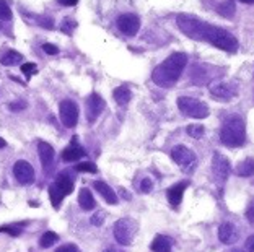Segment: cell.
Returning <instances> with one entry per match:
<instances>
[{"mask_svg":"<svg viewBox=\"0 0 254 252\" xmlns=\"http://www.w3.org/2000/svg\"><path fill=\"white\" fill-rule=\"evenodd\" d=\"M178 28L190 39H197V41H207L213 44L215 48L225 50V52H236L238 50V41L232 33L217 28L209 23L195 18L192 15L183 13L176 18Z\"/></svg>","mask_w":254,"mask_h":252,"instance_id":"6da1fadb","label":"cell"},{"mask_svg":"<svg viewBox=\"0 0 254 252\" xmlns=\"http://www.w3.org/2000/svg\"><path fill=\"white\" fill-rule=\"evenodd\" d=\"M186 64H188V55L184 52L171 54L152 72L153 83L161 88H170L173 85H176Z\"/></svg>","mask_w":254,"mask_h":252,"instance_id":"7a4b0ae2","label":"cell"},{"mask_svg":"<svg viewBox=\"0 0 254 252\" xmlns=\"http://www.w3.org/2000/svg\"><path fill=\"white\" fill-rule=\"evenodd\" d=\"M220 140L225 147L230 148H238L246 142V127L243 119L238 116H233L223 124L220 130Z\"/></svg>","mask_w":254,"mask_h":252,"instance_id":"3957f363","label":"cell"},{"mask_svg":"<svg viewBox=\"0 0 254 252\" xmlns=\"http://www.w3.org/2000/svg\"><path fill=\"white\" fill-rule=\"evenodd\" d=\"M73 191V181L67 173H61L56 177L54 184L49 187V199L54 208H59L64 197H67L68 194Z\"/></svg>","mask_w":254,"mask_h":252,"instance_id":"277c9868","label":"cell"},{"mask_svg":"<svg viewBox=\"0 0 254 252\" xmlns=\"http://www.w3.org/2000/svg\"><path fill=\"white\" fill-rule=\"evenodd\" d=\"M137 231L138 223L132 218H121L114 223V239L123 246H129L134 243Z\"/></svg>","mask_w":254,"mask_h":252,"instance_id":"5b68a950","label":"cell"},{"mask_svg":"<svg viewBox=\"0 0 254 252\" xmlns=\"http://www.w3.org/2000/svg\"><path fill=\"white\" fill-rule=\"evenodd\" d=\"M178 107H180V111L188 117L205 119L209 116V106L195 98H189V96H181V98H178Z\"/></svg>","mask_w":254,"mask_h":252,"instance_id":"8992f818","label":"cell"},{"mask_svg":"<svg viewBox=\"0 0 254 252\" xmlns=\"http://www.w3.org/2000/svg\"><path fill=\"white\" fill-rule=\"evenodd\" d=\"M171 158L186 174H192L195 166H197V158H195V154L188 147L183 145L175 147L171 150Z\"/></svg>","mask_w":254,"mask_h":252,"instance_id":"52a82bcc","label":"cell"},{"mask_svg":"<svg viewBox=\"0 0 254 252\" xmlns=\"http://www.w3.org/2000/svg\"><path fill=\"white\" fill-rule=\"evenodd\" d=\"M230 161L220 153H213V159H212V176L215 179L217 184H223L225 181L228 179L230 176Z\"/></svg>","mask_w":254,"mask_h":252,"instance_id":"ba28073f","label":"cell"},{"mask_svg":"<svg viewBox=\"0 0 254 252\" xmlns=\"http://www.w3.org/2000/svg\"><path fill=\"white\" fill-rule=\"evenodd\" d=\"M59 114L62 124L68 129H73L78 122V107L72 100H64L59 104Z\"/></svg>","mask_w":254,"mask_h":252,"instance_id":"9c48e42d","label":"cell"},{"mask_svg":"<svg viewBox=\"0 0 254 252\" xmlns=\"http://www.w3.org/2000/svg\"><path fill=\"white\" fill-rule=\"evenodd\" d=\"M118 28L126 36H135L140 30V18L134 13H124L118 18Z\"/></svg>","mask_w":254,"mask_h":252,"instance_id":"30bf717a","label":"cell"},{"mask_svg":"<svg viewBox=\"0 0 254 252\" xmlns=\"http://www.w3.org/2000/svg\"><path fill=\"white\" fill-rule=\"evenodd\" d=\"M105 100L101 98L98 93H91L88 98H86V119H88V122H95L98 117H100V114L105 109Z\"/></svg>","mask_w":254,"mask_h":252,"instance_id":"8fae6325","label":"cell"},{"mask_svg":"<svg viewBox=\"0 0 254 252\" xmlns=\"http://www.w3.org/2000/svg\"><path fill=\"white\" fill-rule=\"evenodd\" d=\"M13 174L16 177V181L20 182L23 186H28V184H33L34 182V169L33 166L25 161V159H20L16 161L13 166Z\"/></svg>","mask_w":254,"mask_h":252,"instance_id":"7c38bea8","label":"cell"},{"mask_svg":"<svg viewBox=\"0 0 254 252\" xmlns=\"http://www.w3.org/2000/svg\"><path fill=\"white\" fill-rule=\"evenodd\" d=\"M38 153L41 158V164L46 174H49L54 168V148L46 142L38 143Z\"/></svg>","mask_w":254,"mask_h":252,"instance_id":"4fadbf2b","label":"cell"},{"mask_svg":"<svg viewBox=\"0 0 254 252\" xmlns=\"http://www.w3.org/2000/svg\"><path fill=\"white\" fill-rule=\"evenodd\" d=\"M210 95L215 100H218V101H228V100L233 98L235 90L230 87V85H227V83L218 82V83H213L212 87H210Z\"/></svg>","mask_w":254,"mask_h":252,"instance_id":"5bb4252c","label":"cell"},{"mask_svg":"<svg viewBox=\"0 0 254 252\" xmlns=\"http://www.w3.org/2000/svg\"><path fill=\"white\" fill-rule=\"evenodd\" d=\"M83 156H85V150L82 147L77 145V137H73L72 145L62 151V159L67 163H72V161H78V159L83 158Z\"/></svg>","mask_w":254,"mask_h":252,"instance_id":"9a60e30c","label":"cell"},{"mask_svg":"<svg viewBox=\"0 0 254 252\" xmlns=\"http://www.w3.org/2000/svg\"><path fill=\"white\" fill-rule=\"evenodd\" d=\"M218 239L223 244H233L236 239H238V233H236V228L232 223H223L218 228Z\"/></svg>","mask_w":254,"mask_h":252,"instance_id":"2e32d148","label":"cell"},{"mask_svg":"<svg viewBox=\"0 0 254 252\" xmlns=\"http://www.w3.org/2000/svg\"><path fill=\"white\" fill-rule=\"evenodd\" d=\"M186 187H188V182L184 181V182H180V184L170 187L168 191H166V197H168V202L173 205V207H178V205L181 203L183 194L186 191Z\"/></svg>","mask_w":254,"mask_h":252,"instance_id":"e0dca14e","label":"cell"},{"mask_svg":"<svg viewBox=\"0 0 254 252\" xmlns=\"http://www.w3.org/2000/svg\"><path fill=\"white\" fill-rule=\"evenodd\" d=\"M95 189L101 194V197L105 199V202H108L109 205H116V203H118V196H116V192H114L113 189L109 187L105 181H96V182H95Z\"/></svg>","mask_w":254,"mask_h":252,"instance_id":"ac0fdd59","label":"cell"},{"mask_svg":"<svg viewBox=\"0 0 254 252\" xmlns=\"http://www.w3.org/2000/svg\"><path fill=\"white\" fill-rule=\"evenodd\" d=\"M78 205H80V208L85 210V211H88V210L96 207V202H95L93 196H91L90 189H86V187L80 189V192H78Z\"/></svg>","mask_w":254,"mask_h":252,"instance_id":"d6986e66","label":"cell"},{"mask_svg":"<svg viewBox=\"0 0 254 252\" xmlns=\"http://www.w3.org/2000/svg\"><path fill=\"white\" fill-rule=\"evenodd\" d=\"M171 246H173L171 238L165 236V234H158V236L153 239L150 248H152L153 252H171Z\"/></svg>","mask_w":254,"mask_h":252,"instance_id":"ffe728a7","label":"cell"},{"mask_svg":"<svg viewBox=\"0 0 254 252\" xmlns=\"http://www.w3.org/2000/svg\"><path fill=\"white\" fill-rule=\"evenodd\" d=\"M236 174L241 177H251L254 176V159L253 158H246L241 163L236 164Z\"/></svg>","mask_w":254,"mask_h":252,"instance_id":"44dd1931","label":"cell"},{"mask_svg":"<svg viewBox=\"0 0 254 252\" xmlns=\"http://www.w3.org/2000/svg\"><path fill=\"white\" fill-rule=\"evenodd\" d=\"M113 96H114V100H116V102L119 106H126L132 98V91L127 87H119L113 91Z\"/></svg>","mask_w":254,"mask_h":252,"instance_id":"7402d4cb","label":"cell"},{"mask_svg":"<svg viewBox=\"0 0 254 252\" xmlns=\"http://www.w3.org/2000/svg\"><path fill=\"white\" fill-rule=\"evenodd\" d=\"M21 60H23V55L20 52H16V50H8V52H5L2 57H0V62H2V65H7V67L20 64Z\"/></svg>","mask_w":254,"mask_h":252,"instance_id":"603a6c76","label":"cell"},{"mask_svg":"<svg viewBox=\"0 0 254 252\" xmlns=\"http://www.w3.org/2000/svg\"><path fill=\"white\" fill-rule=\"evenodd\" d=\"M218 13H220L223 18H233L235 16V11H236V7H235V2L233 0H227L225 3H222L220 7H218Z\"/></svg>","mask_w":254,"mask_h":252,"instance_id":"cb8c5ba5","label":"cell"},{"mask_svg":"<svg viewBox=\"0 0 254 252\" xmlns=\"http://www.w3.org/2000/svg\"><path fill=\"white\" fill-rule=\"evenodd\" d=\"M57 241H59V236H57L54 231H46L41 236V239H39V244H41L43 249H48L53 244H56Z\"/></svg>","mask_w":254,"mask_h":252,"instance_id":"d4e9b609","label":"cell"},{"mask_svg":"<svg viewBox=\"0 0 254 252\" xmlns=\"http://www.w3.org/2000/svg\"><path fill=\"white\" fill-rule=\"evenodd\" d=\"M73 169H75V171H78V173H91V174L98 173V168H96V164H95V163H91V161H83V163H77V166H75Z\"/></svg>","mask_w":254,"mask_h":252,"instance_id":"484cf974","label":"cell"},{"mask_svg":"<svg viewBox=\"0 0 254 252\" xmlns=\"http://www.w3.org/2000/svg\"><path fill=\"white\" fill-rule=\"evenodd\" d=\"M25 225H26V223H16V225L2 226V228H0V233H8L10 236H20L23 226H25Z\"/></svg>","mask_w":254,"mask_h":252,"instance_id":"4316f807","label":"cell"},{"mask_svg":"<svg viewBox=\"0 0 254 252\" xmlns=\"http://www.w3.org/2000/svg\"><path fill=\"white\" fill-rule=\"evenodd\" d=\"M77 21L72 20V18H65L62 21V25H61V31L62 33H65L67 36H72L73 31H75V28H77Z\"/></svg>","mask_w":254,"mask_h":252,"instance_id":"83f0119b","label":"cell"},{"mask_svg":"<svg viewBox=\"0 0 254 252\" xmlns=\"http://www.w3.org/2000/svg\"><path fill=\"white\" fill-rule=\"evenodd\" d=\"M186 132L189 137H192V139H200V137L204 135V127L199 124H190V125H188Z\"/></svg>","mask_w":254,"mask_h":252,"instance_id":"f1b7e54d","label":"cell"},{"mask_svg":"<svg viewBox=\"0 0 254 252\" xmlns=\"http://www.w3.org/2000/svg\"><path fill=\"white\" fill-rule=\"evenodd\" d=\"M11 10L8 7V3L5 2V0H0V20L3 21H10L11 20Z\"/></svg>","mask_w":254,"mask_h":252,"instance_id":"f546056e","label":"cell"},{"mask_svg":"<svg viewBox=\"0 0 254 252\" xmlns=\"http://www.w3.org/2000/svg\"><path fill=\"white\" fill-rule=\"evenodd\" d=\"M21 72L25 73L26 78H30L31 75H34V73H38V67H36V64H33V62H28V64L21 65Z\"/></svg>","mask_w":254,"mask_h":252,"instance_id":"4dcf8cb0","label":"cell"},{"mask_svg":"<svg viewBox=\"0 0 254 252\" xmlns=\"http://www.w3.org/2000/svg\"><path fill=\"white\" fill-rule=\"evenodd\" d=\"M38 23H39V26L46 28V30H53V28H54V20L51 18V16H48V15L39 16V18H38Z\"/></svg>","mask_w":254,"mask_h":252,"instance_id":"1f68e13d","label":"cell"},{"mask_svg":"<svg viewBox=\"0 0 254 252\" xmlns=\"http://www.w3.org/2000/svg\"><path fill=\"white\" fill-rule=\"evenodd\" d=\"M91 225H95V226H101L103 225V221H105V213L103 211H96V213L91 216Z\"/></svg>","mask_w":254,"mask_h":252,"instance_id":"d6a6232c","label":"cell"},{"mask_svg":"<svg viewBox=\"0 0 254 252\" xmlns=\"http://www.w3.org/2000/svg\"><path fill=\"white\" fill-rule=\"evenodd\" d=\"M54 252H82V251H80L75 244L70 243V244H64V246H61V248H57Z\"/></svg>","mask_w":254,"mask_h":252,"instance_id":"836d02e7","label":"cell"},{"mask_svg":"<svg viewBox=\"0 0 254 252\" xmlns=\"http://www.w3.org/2000/svg\"><path fill=\"white\" fill-rule=\"evenodd\" d=\"M43 50L46 54H49V55H56V54H59V48L57 46H54V44H43Z\"/></svg>","mask_w":254,"mask_h":252,"instance_id":"e575fe53","label":"cell"},{"mask_svg":"<svg viewBox=\"0 0 254 252\" xmlns=\"http://www.w3.org/2000/svg\"><path fill=\"white\" fill-rule=\"evenodd\" d=\"M26 107V102L25 101H15V102H10L8 104V109L10 111H23Z\"/></svg>","mask_w":254,"mask_h":252,"instance_id":"d590c367","label":"cell"},{"mask_svg":"<svg viewBox=\"0 0 254 252\" xmlns=\"http://www.w3.org/2000/svg\"><path fill=\"white\" fill-rule=\"evenodd\" d=\"M246 218H248V221H250L251 225L254 226V200H251V203L248 205V210H246Z\"/></svg>","mask_w":254,"mask_h":252,"instance_id":"8d00e7d4","label":"cell"},{"mask_svg":"<svg viewBox=\"0 0 254 252\" xmlns=\"http://www.w3.org/2000/svg\"><path fill=\"white\" fill-rule=\"evenodd\" d=\"M152 189H153V182L150 181V179H143V181L140 182V191H142V192L148 194V192H152Z\"/></svg>","mask_w":254,"mask_h":252,"instance_id":"74e56055","label":"cell"},{"mask_svg":"<svg viewBox=\"0 0 254 252\" xmlns=\"http://www.w3.org/2000/svg\"><path fill=\"white\" fill-rule=\"evenodd\" d=\"M245 246H246V252H254V234L246 239Z\"/></svg>","mask_w":254,"mask_h":252,"instance_id":"f35d334b","label":"cell"},{"mask_svg":"<svg viewBox=\"0 0 254 252\" xmlns=\"http://www.w3.org/2000/svg\"><path fill=\"white\" fill-rule=\"evenodd\" d=\"M61 5H65V7H73V5L78 3V0H59Z\"/></svg>","mask_w":254,"mask_h":252,"instance_id":"ab89813d","label":"cell"},{"mask_svg":"<svg viewBox=\"0 0 254 252\" xmlns=\"http://www.w3.org/2000/svg\"><path fill=\"white\" fill-rule=\"evenodd\" d=\"M7 147V142H5L3 139H0V148H5Z\"/></svg>","mask_w":254,"mask_h":252,"instance_id":"60d3db41","label":"cell"},{"mask_svg":"<svg viewBox=\"0 0 254 252\" xmlns=\"http://www.w3.org/2000/svg\"><path fill=\"white\" fill-rule=\"evenodd\" d=\"M103 252H123V251H119V249H106V251H103Z\"/></svg>","mask_w":254,"mask_h":252,"instance_id":"b9f144b4","label":"cell"},{"mask_svg":"<svg viewBox=\"0 0 254 252\" xmlns=\"http://www.w3.org/2000/svg\"><path fill=\"white\" fill-rule=\"evenodd\" d=\"M241 2H245V3H254V0H241Z\"/></svg>","mask_w":254,"mask_h":252,"instance_id":"7bdbcfd3","label":"cell"},{"mask_svg":"<svg viewBox=\"0 0 254 252\" xmlns=\"http://www.w3.org/2000/svg\"><path fill=\"white\" fill-rule=\"evenodd\" d=\"M232 252H240V251H232Z\"/></svg>","mask_w":254,"mask_h":252,"instance_id":"ee69618b","label":"cell"}]
</instances>
